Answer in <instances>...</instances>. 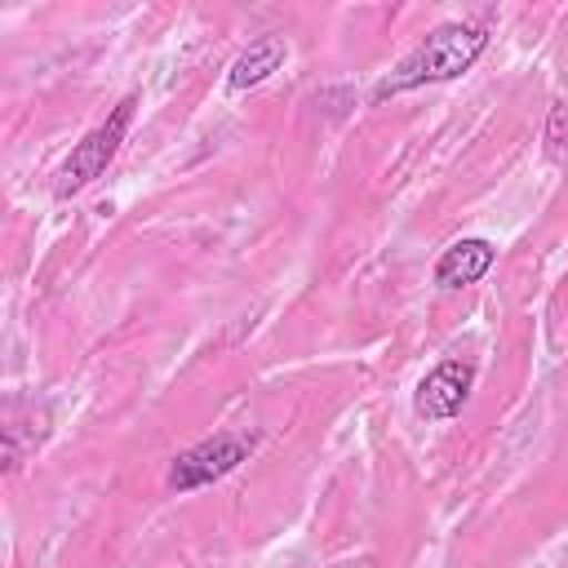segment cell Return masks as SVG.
Listing matches in <instances>:
<instances>
[{
    "mask_svg": "<svg viewBox=\"0 0 568 568\" xmlns=\"http://www.w3.org/2000/svg\"><path fill=\"white\" fill-rule=\"evenodd\" d=\"M488 49V31L475 22H444L435 27L390 75L377 80L373 102H386L395 93L422 89V84H439V80H457L462 71H470L479 62V53Z\"/></svg>",
    "mask_w": 568,
    "mask_h": 568,
    "instance_id": "1",
    "label": "cell"
},
{
    "mask_svg": "<svg viewBox=\"0 0 568 568\" xmlns=\"http://www.w3.org/2000/svg\"><path fill=\"white\" fill-rule=\"evenodd\" d=\"M133 106H138V98L129 93L98 129H89L75 146H71V155L62 160V169H58V182H53V195L58 200H71L75 191H84L89 182H98L102 173H106V164L115 160V151H120V142H124V133H129V120H133Z\"/></svg>",
    "mask_w": 568,
    "mask_h": 568,
    "instance_id": "2",
    "label": "cell"
},
{
    "mask_svg": "<svg viewBox=\"0 0 568 568\" xmlns=\"http://www.w3.org/2000/svg\"><path fill=\"white\" fill-rule=\"evenodd\" d=\"M493 257H497V248H493L488 240H457V244H448V248L439 253V262H435V284H439V288H466V284H475V280L488 275Z\"/></svg>",
    "mask_w": 568,
    "mask_h": 568,
    "instance_id": "5",
    "label": "cell"
},
{
    "mask_svg": "<svg viewBox=\"0 0 568 568\" xmlns=\"http://www.w3.org/2000/svg\"><path fill=\"white\" fill-rule=\"evenodd\" d=\"M470 386H475V364H470V359H439V364L417 382L413 408H417V417H426V422H448V417L462 413Z\"/></svg>",
    "mask_w": 568,
    "mask_h": 568,
    "instance_id": "4",
    "label": "cell"
},
{
    "mask_svg": "<svg viewBox=\"0 0 568 568\" xmlns=\"http://www.w3.org/2000/svg\"><path fill=\"white\" fill-rule=\"evenodd\" d=\"M564 129H568V106L555 102V106H550V129H546V142H550V155H555V160H564V146H568Z\"/></svg>",
    "mask_w": 568,
    "mask_h": 568,
    "instance_id": "7",
    "label": "cell"
},
{
    "mask_svg": "<svg viewBox=\"0 0 568 568\" xmlns=\"http://www.w3.org/2000/svg\"><path fill=\"white\" fill-rule=\"evenodd\" d=\"M248 448H253V439H240V435H213V439H204V444H195V448H186V453L173 457V466H169V488H173V493L204 488V484L231 475V470L248 457Z\"/></svg>",
    "mask_w": 568,
    "mask_h": 568,
    "instance_id": "3",
    "label": "cell"
},
{
    "mask_svg": "<svg viewBox=\"0 0 568 568\" xmlns=\"http://www.w3.org/2000/svg\"><path fill=\"white\" fill-rule=\"evenodd\" d=\"M288 58V44H284V36H257L235 62H231V75H226V84L240 93V89H253V84H262L271 71H280V62Z\"/></svg>",
    "mask_w": 568,
    "mask_h": 568,
    "instance_id": "6",
    "label": "cell"
}]
</instances>
